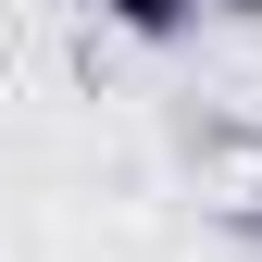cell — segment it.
Listing matches in <instances>:
<instances>
[{
  "mask_svg": "<svg viewBox=\"0 0 262 262\" xmlns=\"http://www.w3.org/2000/svg\"><path fill=\"white\" fill-rule=\"evenodd\" d=\"M100 25H113V38H138V50H175L187 25H200V0H100Z\"/></svg>",
  "mask_w": 262,
  "mask_h": 262,
  "instance_id": "1",
  "label": "cell"
},
{
  "mask_svg": "<svg viewBox=\"0 0 262 262\" xmlns=\"http://www.w3.org/2000/svg\"><path fill=\"white\" fill-rule=\"evenodd\" d=\"M200 13H237V25H262V0H200Z\"/></svg>",
  "mask_w": 262,
  "mask_h": 262,
  "instance_id": "2",
  "label": "cell"
}]
</instances>
